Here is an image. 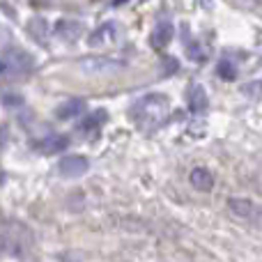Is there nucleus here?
<instances>
[{"label":"nucleus","instance_id":"9b49d317","mask_svg":"<svg viewBox=\"0 0 262 262\" xmlns=\"http://www.w3.org/2000/svg\"><path fill=\"white\" fill-rule=\"evenodd\" d=\"M7 62L12 67L21 69V72H28V69H32V55H28L21 49H12V51H7Z\"/></svg>","mask_w":262,"mask_h":262},{"label":"nucleus","instance_id":"ddd939ff","mask_svg":"<svg viewBox=\"0 0 262 262\" xmlns=\"http://www.w3.org/2000/svg\"><path fill=\"white\" fill-rule=\"evenodd\" d=\"M69 145V138L67 136H51V138H44V143H41V149L49 154L53 152H60V149H64Z\"/></svg>","mask_w":262,"mask_h":262},{"label":"nucleus","instance_id":"39448f33","mask_svg":"<svg viewBox=\"0 0 262 262\" xmlns=\"http://www.w3.org/2000/svg\"><path fill=\"white\" fill-rule=\"evenodd\" d=\"M118 39V26H115L113 21H108V23H104V26H99L95 32L90 35V46L92 49H101V46H108V44H113V41Z\"/></svg>","mask_w":262,"mask_h":262},{"label":"nucleus","instance_id":"f8f14e48","mask_svg":"<svg viewBox=\"0 0 262 262\" xmlns=\"http://www.w3.org/2000/svg\"><path fill=\"white\" fill-rule=\"evenodd\" d=\"M28 32H30V37H35L39 44H44L46 37H49V23H46L44 18L35 16L28 21Z\"/></svg>","mask_w":262,"mask_h":262},{"label":"nucleus","instance_id":"f257e3e1","mask_svg":"<svg viewBox=\"0 0 262 262\" xmlns=\"http://www.w3.org/2000/svg\"><path fill=\"white\" fill-rule=\"evenodd\" d=\"M138 113L143 122H163L168 115V99L163 95H147L138 101Z\"/></svg>","mask_w":262,"mask_h":262},{"label":"nucleus","instance_id":"4468645a","mask_svg":"<svg viewBox=\"0 0 262 262\" xmlns=\"http://www.w3.org/2000/svg\"><path fill=\"white\" fill-rule=\"evenodd\" d=\"M216 72H219V76H221V78H226V81H232V78L237 76L235 67H232V64L228 62V60H221V62H219Z\"/></svg>","mask_w":262,"mask_h":262},{"label":"nucleus","instance_id":"6e6552de","mask_svg":"<svg viewBox=\"0 0 262 262\" xmlns=\"http://www.w3.org/2000/svg\"><path fill=\"white\" fill-rule=\"evenodd\" d=\"M189 104H191V111L193 113H203V111H207V92H205V88L200 85V83H195V85H191L189 90Z\"/></svg>","mask_w":262,"mask_h":262},{"label":"nucleus","instance_id":"9d476101","mask_svg":"<svg viewBox=\"0 0 262 262\" xmlns=\"http://www.w3.org/2000/svg\"><path fill=\"white\" fill-rule=\"evenodd\" d=\"M83 108H85V101H83V99H72V101H64V104H60L58 108H55V115H58L60 120H69V118H76V115H81Z\"/></svg>","mask_w":262,"mask_h":262},{"label":"nucleus","instance_id":"f03ea898","mask_svg":"<svg viewBox=\"0 0 262 262\" xmlns=\"http://www.w3.org/2000/svg\"><path fill=\"white\" fill-rule=\"evenodd\" d=\"M58 168L64 177H72L74 180V177H81L83 172L90 168V161H88L85 157H81V154H67V157L60 159Z\"/></svg>","mask_w":262,"mask_h":262},{"label":"nucleus","instance_id":"423d86ee","mask_svg":"<svg viewBox=\"0 0 262 262\" xmlns=\"http://www.w3.org/2000/svg\"><path fill=\"white\" fill-rule=\"evenodd\" d=\"M55 35L62 41L72 44V41H76L78 37L83 35V26L78 21H72V18H67V21L62 18V21H58V26H55Z\"/></svg>","mask_w":262,"mask_h":262},{"label":"nucleus","instance_id":"1a4fd4ad","mask_svg":"<svg viewBox=\"0 0 262 262\" xmlns=\"http://www.w3.org/2000/svg\"><path fill=\"white\" fill-rule=\"evenodd\" d=\"M191 184L198 191H212L214 189V175L207 168H193L191 170Z\"/></svg>","mask_w":262,"mask_h":262},{"label":"nucleus","instance_id":"7ed1b4c3","mask_svg":"<svg viewBox=\"0 0 262 262\" xmlns=\"http://www.w3.org/2000/svg\"><path fill=\"white\" fill-rule=\"evenodd\" d=\"M124 64L120 60L113 58H85L81 60V69L85 74H111V72H118L122 69Z\"/></svg>","mask_w":262,"mask_h":262},{"label":"nucleus","instance_id":"dca6fc26","mask_svg":"<svg viewBox=\"0 0 262 262\" xmlns=\"http://www.w3.org/2000/svg\"><path fill=\"white\" fill-rule=\"evenodd\" d=\"M5 72V62H0V74H3Z\"/></svg>","mask_w":262,"mask_h":262},{"label":"nucleus","instance_id":"0eeeda50","mask_svg":"<svg viewBox=\"0 0 262 262\" xmlns=\"http://www.w3.org/2000/svg\"><path fill=\"white\" fill-rule=\"evenodd\" d=\"M172 37H175V28H172V23L163 21V23H159V26L154 28L149 41H152L154 49H166V46L172 41Z\"/></svg>","mask_w":262,"mask_h":262},{"label":"nucleus","instance_id":"2eb2a0df","mask_svg":"<svg viewBox=\"0 0 262 262\" xmlns=\"http://www.w3.org/2000/svg\"><path fill=\"white\" fill-rule=\"evenodd\" d=\"M242 3H249V5H262V0H242Z\"/></svg>","mask_w":262,"mask_h":262},{"label":"nucleus","instance_id":"20e7f679","mask_svg":"<svg viewBox=\"0 0 262 262\" xmlns=\"http://www.w3.org/2000/svg\"><path fill=\"white\" fill-rule=\"evenodd\" d=\"M228 207H230V212L239 219H251V221H260L262 219V207L255 203H251V200H246V198H230L228 200Z\"/></svg>","mask_w":262,"mask_h":262}]
</instances>
